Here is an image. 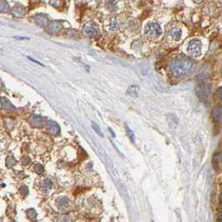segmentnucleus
<instances>
[{
  "label": "nucleus",
  "instance_id": "nucleus-1",
  "mask_svg": "<svg viewBox=\"0 0 222 222\" xmlns=\"http://www.w3.org/2000/svg\"><path fill=\"white\" fill-rule=\"evenodd\" d=\"M194 64L192 61L185 58H176L173 59L170 65V70L176 77H181L190 74L193 69Z\"/></svg>",
  "mask_w": 222,
  "mask_h": 222
},
{
  "label": "nucleus",
  "instance_id": "nucleus-2",
  "mask_svg": "<svg viewBox=\"0 0 222 222\" xmlns=\"http://www.w3.org/2000/svg\"><path fill=\"white\" fill-rule=\"evenodd\" d=\"M160 26L156 23H149L144 28V34L150 39H156L161 35Z\"/></svg>",
  "mask_w": 222,
  "mask_h": 222
},
{
  "label": "nucleus",
  "instance_id": "nucleus-3",
  "mask_svg": "<svg viewBox=\"0 0 222 222\" xmlns=\"http://www.w3.org/2000/svg\"><path fill=\"white\" fill-rule=\"evenodd\" d=\"M189 54L193 57H199L201 54V41L200 39H192L187 48Z\"/></svg>",
  "mask_w": 222,
  "mask_h": 222
},
{
  "label": "nucleus",
  "instance_id": "nucleus-4",
  "mask_svg": "<svg viewBox=\"0 0 222 222\" xmlns=\"http://www.w3.org/2000/svg\"><path fill=\"white\" fill-rule=\"evenodd\" d=\"M195 92H196L197 96L201 100L205 99L206 98L208 97V94L210 93V86L205 83H199L195 88Z\"/></svg>",
  "mask_w": 222,
  "mask_h": 222
},
{
  "label": "nucleus",
  "instance_id": "nucleus-5",
  "mask_svg": "<svg viewBox=\"0 0 222 222\" xmlns=\"http://www.w3.org/2000/svg\"><path fill=\"white\" fill-rule=\"evenodd\" d=\"M83 32L84 33L89 36V37L90 38H94V37H96L98 34H99V28L98 27L95 25V24H94V23H86L84 26H83Z\"/></svg>",
  "mask_w": 222,
  "mask_h": 222
},
{
  "label": "nucleus",
  "instance_id": "nucleus-6",
  "mask_svg": "<svg viewBox=\"0 0 222 222\" xmlns=\"http://www.w3.org/2000/svg\"><path fill=\"white\" fill-rule=\"evenodd\" d=\"M169 35L171 37L172 39L174 40H180L181 38V35H182V30L180 27L178 26H176V27H173L170 29L169 31Z\"/></svg>",
  "mask_w": 222,
  "mask_h": 222
},
{
  "label": "nucleus",
  "instance_id": "nucleus-7",
  "mask_svg": "<svg viewBox=\"0 0 222 222\" xmlns=\"http://www.w3.org/2000/svg\"><path fill=\"white\" fill-rule=\"evenodd\" d=\"M48 130H49V131L50 132L51 134H57L60 132L59 126L54 121H49V123H48Z\"/></svg>",
  "mask_w": 222,
  "mask_h": 222
},
{
  "label": "nucleus",
  "instance_id": "nucleus-8",
  "mask_svg": "<svg viewBox=\"0 0 222 222\" xmlns=\"http://www.w3.org/2000/svg\"><path fill=\"white\" fill-rule=\"evenodd\" d=\"M221 112L222 110L221 106V105L215 107L212 110V116L213 118H214V120L218 121L219 123L221 122Z\"/></svg>",
  "mask_w": 222,
  "mask_h": 222
},
{
  "label": "nucleus",
  "instance_id": "nucleus-9",
  "mask_svg": "<svg viewBox=\"0 0 222 222\" xmlns=\"http://www.w3.org/2000/svg\"><path fill=\"white\" fill-rule=\"evenodd\" d=\"M139 86L138 85H131L130 88L127 90V94H130L133 97H136L138 96V93H139Z\"/></svg>",
  "mask_w": 222,
  "mask_h": 222
},
{
  "label": "nucleus",
  "instance_id": "nucleus-10",
  "mask_svg": "<svg viewBox=\"0 0 222 222\" xmlns=\"http://www.w3.org/2000/svg\"><path fill=\"white\" fill-rule=\"evenodd\" d=\"M57 204L59 208H65L69 205V200L67 197H61L58 200Z\"/></svg>",
  "mask_w": 222,
  "mask_h": 222
},
{
  "label": "nucleus",
  "instance_id": "nucleus-11",
  "mask_svg": "<svg viewBox=\"0 0 222 222\" xmlns=\"http://www.w3.org/2000/svg\"><path fill=\"white\" fill-rule=\"evenodd\" d=\"M125 131H126V134L129 137V139L131 140V142H134V140H135V135H134V132L132 131V130L126 124L125 125Z\"/></svg>",
  "mask_w": 222,
  "mask_h": 222
},
{
  "label": "nucleus",
  "instance_id": "nucleus-12",
  "mask_svg": "<svg viewBox=\"0 0 222 222\" xmlns=\"http://www.w3.org/2000/svg\"><path fill=\"white\" fill-rule=\"evenodd\" d=\"M61 28H62V26H61V24L59 23V22H53V23H51L50 30L52 31V32H54V33L59 32Z\"/></svg>",
  "mask_w": 222,
  "mask_h": 222
},
{
  "label": "nucleus",
  "instance_id": "nucleus-13",
  "mask_svg": "<svg viewBox=\"0 0 222 222\" xmlns=\"http://www.w3.org/2000/svg\"><path fill=\"white\" fill-rule=\"evenodd\" d=\"M119 27V22H118V19L116 18H113L111 19L110 23V28L111 30H115L116 28H118Z\"/></svg>",
  "mask_w": 222,
  "mask_h": 222
},
{
  "label": "nucleus",
  "instance_id": "nucleus-14",
  "mask_svg": "<svg viewBox=\"0 0 222 222\" xmlns=\"http://www.w3.org/2000/svg\"><path fill=\"white\" fill-rule=\"evenodd\" d=\"M91 126H92L93 130H94V131H95V132H96V134H97L99 136H100V137H103V136H104V135H103V134H102L101 130H100L99 126L97 124H95L94 122H92V125H91Z\"/></svg>",
  "mask_w": 222,
  "mask_h": 222
},
{
  "label": "nucleus",
  "instance_id": "nucleus-15",
  "mask_svg": "<svg viewBox=\"0 0 222 222\" xmlns=\"http://www.w3.org/2000/svg\"><path fill=\"white\" fill-rule=\"evenodd\" d=\"M59 222H71V219L68 215H64L60 218Z\"/></svg>",
  "mask_w": 222,
  "mask_h": 222
},
{
  "label": "nucleus",
  "instance_id": "nucleus-16",
  "mask_svg": "<svg viewBox=\"0 0 222 222\" xmlns=\"http://www.w3.org/2000/svg\"><path fill=\"white\" fill-rule=\"evenodd\" d=\"M216 94L218 95V97L220 99H221V87L218 88V89L216 90Z\"/></svg>",
  "mask_w": 222,
  "mask_h": 222
},
{
  "label": "nucleus",
  "instance_id": "nucleus-17",
  "mask_svg": "<svg viewBox=\"0 0 222 222\" xmlns=\"http://www.w3.org/2000/svg\"><path fill=\"white\" fill-rule=\"evenodd\" d=\"M109 130H110V131L111 132V134H112V135H113L114 137H115V132L113 131V130H112L111 128H109Z\"/></svg>",
  "mask_w": 222,
  "mask_h": 222
}]
</instances>
